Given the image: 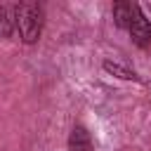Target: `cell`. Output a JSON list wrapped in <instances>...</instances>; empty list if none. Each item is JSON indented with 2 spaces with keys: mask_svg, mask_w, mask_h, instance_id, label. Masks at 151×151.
Returning a JSON list of instances; mask_svg holds the SVG:
<instances>
[{
  "mask_svg": "<svg viewBox=\"0 0 151 151\" xmlns=\"http://www.w3.org/2000/svg\"><path fill=\"white\" fill-rule=\"evenodd\" d=\"M14 21H17L19 35L26 45L38 42L40 33H42V5H38V2L14 5Z\"/></svg>",
  "mask_w": 151,
  "mask_h": 151,
  "instance_id": "6da1fadb",
  "label": "cell"
},
{
  "mask_svg": "<svg viewBox=\"0 0 151 151\" xmlns=\"http://www.w3.org/2000/svg\"><path fill=\"white\" fill-rule=\"evenodd\" d=\"M127 33H130V38H132V42L137 47H149L151 45V21L144 17L142 9L134 12V17H132V21L127 26Z\"/></svg>",
  "mask_w": 151,
  "mask_h": 151,
  "instance_id": "7a4b0ae2",
  "label": "cell"
},
{
  "mask_svg": "<svg viewBox=\"0 0 151 151\" xmlns=\"http://www.w3.org/2000/svg\"><path fill=\"white\" fill-rule=\"evenodd\" d=\"M68 151H94V142L85 125H76L68 134Z\"/></svg>",
  "mask_w": 151,
  "mask_h": 151,
  "instance_id": "3957f363",
  "label": "cell"
},
{
  "mask_svg": "<svg viewBox=\"0 0 151 151\" xmlns=\"http://www.w3.org/2000/svg\"><path fill=\"white\" fill-rule=\"evenodd\" d=\"M137 9H139V5H134V2H116L113 5V21H116V26L127 31V26H130V21H132Z\"/></svg>",
  "mask_w": 151,
  "mask_h": 151,
  "instance_id": "277c9868",
  "label": "cell"
},
{
  "mask_svg": "<svg viewBox=\"0 0 151 151\" xmlns=\"http://www.w3.org/2000/svg\"><path fill=\"white\" fill-rule=\"evenodd\" d=\"M101 66H104V71H106L109 76H116V78H120V80H134V83L142 80L132 68H127V66H123V64H118V61H104Z\"/></svg>",
  "mask_w": 151,
  "mask_h": 151,
  "instance_id": "5b68a950",
  "label": "cell"
},
{
  "mask_svg": "<svg viewBox=\"0 0 151 151\" xmlns=\"http://www.w3.org/2000/svg\"><path fill=\"white\" fill-rule=\"evenodd\" d=\"M17 21H14V7L9 5H0V40L9 38L14 31Z\"/></svg>",
  "mask_w": 151,
  "mask_h": 151,
  "instance_id": "8992f818",
  "label": "cell"
}]
</instances>
